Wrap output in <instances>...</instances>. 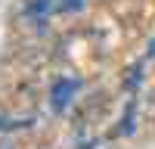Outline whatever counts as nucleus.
<instances>
[{
	"mask_svg": "<svg viewBox=\"0 0 155 149\" xmlns=\"http://www.w3.org/2000/svg\"><path fill=\"white\" fill-rule=\"evenodd\" d=\"M0 149H9V146H0Z\"/></svg>",
	"mask_w": 155,
	"mask_h": 149,
	"instance_id": "20e7f679",
	"label": "nucleus"
},
{
	"mask_svg": "<svg viewBox=\"0 0 155 149\" xmlns=\"http://www.w3.org/2000/svg\"><path fill=\"white\" fill-rule=\"evenodd\" d=\"M78 90H81V81H78L74 74H62V78H56V84L50 87V106H53V112H65L74 103Z\"/></svg>",
	"mask_w": 155,
	"mask_h": 149,
	"instance_id": "f257e3e1",
	"label": "nucleus"
},
{
	"mask_svg": "<svg viewBox=\"0 0 155 149\" xmlns=\"http://www.w3.org/2000/svg\"><path fill=\"white\" fill-rule=\"evenodd\" d=\"M50 16H53V0H22L19 19L28 28H47Z\"/></svg>",
	"mask_w": 155,
	"mask_h": 149,
	"instance_id": "f03ea898",
	"label": "nucleus"
},
{
	"mask_svg": "<svg viewBox=\"0 0 155 149\" xmlns=\"http://www.w3.org/2000/svg\"><path fill=\"white\" fill-rule=\"evenodd\" d=\"M84 6V0H59V9L62 12H74V9H81Z\"/></svg>",
	"mask_w": 155,
	"mask_h": 149,
	"instance_id": "7ed1b4c3",
	"label": "nucleus"
}]
</instances>
